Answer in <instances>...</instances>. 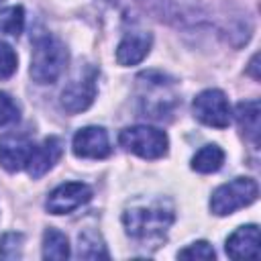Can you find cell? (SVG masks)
Returning a JSON list of instances; mask_svg holds the SVG:
<instances>
[{
    "instance_id": "cell-1",
    "label": "cell",
    "mask_w": 261,
    "mask_h": 261,
    "mask_svg": "<svg viewBox=\"0 0 261 261\" xmlns=\"http://www.w3.org/2000/svg\"><path fill=\"white\" fill-rule=\"evenodd\" d=\"M175 220V206L169 198L135 200L122 212L124 232L141 243L165 239L169 226Z\"/></svg>"
},
{
    "instance_id": "cell-2",
    "label": "cell",
    "mask_w": 261,
    "mask_h": 261,
    "mask_svg": "<svg viewBox=\"0 0 261 261\" xmlns=\"http://www.w3.org/2000/svg\"><path fill=\"white\" fill-rule=\"evenodd\" d=\"M137 100L141 116L163 120L169 118L179 102L175 80L161 71H145L137 77Z\"/></svg>"
},
{
    "instance_id": "cell-3",
    "label": "cell",
    "mask_w": 261,
    "mask_h": 261,
    "mask_svg": "<svg viewBox=\"0 0 261 261\" xmlns=\"http://www.w3.org/2000/svg\"><path fill=\"white\" fill-rule=\"evenodd\" d=\"M69 53L61 39L51 33H41L33 39V55H31V77L39 86L55 84L67 67Z\"/></svg>"
},
{
    "instance_id": "cell-4",
    "label": "cell",
    "mask_w": 261,
    "mask_h": 261,
    "mask_svg": "<svg viewBox=\"0 0 261 261\" xmlns=\"http://www.w3.org/2000/svg\"><path fill=\"white\" fill-rule=\"evenodd\" d=\"M118 143L124 151L141 157V159H161L167 155L169 139L165 130L149 124L126 126L118 133Z\"/></svg>"
},
{
    "instance_id": "cell-5",
    "label": "cell",
    "mask_w": 261,
    "mask_h": 261,
    "mask_svg": "<svg viewBox=\"0 0 261 261\" xmlns=\"http://www.w3.org/2000/svg\"><path fill=\"white\" fill-rule=\"evenodd\" d=\"M259 196V186L253 177H234L218 186L210 196V210L216 216H228L249 204Z\"/></svg>"
},
{
    "instance_id": "cell-6",
    "label": "cell",
    "mask_w": 261,
    "mask_h": 261,
    "mask_svg": "<svg viewBox=\"0 0 261 261\" xmlns=\"http://www.w3.org/2000/svg\"><path fill=\"white\" fill-rule=\"evenodd\" d=\"M98 92V69L94 65L80 67L59 94V104L65 112L77 114L92 106Z\"/></svg>"
},
{
    "instance_id": "cell-7",
    "label": "cell",
    "mask_w": 261,
    "mask_h": 261,
    "mask_svg": "<svg viewBox=\"0 0 261 261\" xmlns=\"http://www.w3.org/2000/svg\"><path fill=\"white\" fill-rule=\"evenodd\" d=\"M192 110H194V116L202 124L212 126V128H226L230 124V118H232L226 94L222 90H216V88L202 90L194 98Z\"/></svg>"
},
{
    "instance_id": "cell-8",
    "label": "cell",
    "mask_w": 261,
    "mask_h": 261,
    "mask_svg": "<svg viewBox=\"0 0 261 261\" xmlns=\"http://www.w3.org/2000/svg\"><path fill=\"white\" fill-rule=\"evenodd\" d=\"M92 200V188L84 181H65L59 184L55 190H51V194L47 196L45 208L59 216V214H69L73 210H77L80 206H84L86 202Z\"/></svg>"
},
{
    "instance_id": "cell-9",
    "label": "cell",
    "mask_w": 261,
    "mask_h": 261,
    "mask_svg": "<svg viewBox=\"0 0 261 261\" xmlns=\"http://www.w3.org/2000/svg\"><path fill=\"white\" fill-rule=\"evenodd\" d=\"M71 151L80 159H104L110 155V139L104 126H84L71 139Z\"/></svg>"
},
{
    "instance_id": "cell-10",
    "label": "cell",
    "mask_w": 261,
    "mask_h": 261,
    "mask_svg": "<svg viewBox=\"0 0 261 261\" xmlns=\"http://www.w3.org/2000/svg\"><path fill=\"white\" fill-rule=\"evenodd\" d=\"M33 147H35V143L22 133L2 135L0 137V165L10 173L27 169Z\"/></svg>"
},
{
    "instance_id": "cell-11",
    "label": "cell",
    "mask_w": 261,
    "mask_h": 261,
    "mask_svg": "<svg viewBox=\"0 0 261 261\" xmlns=\"http://www.w3.org/2000/svg\"><path fill=\"white\" fill-rule=\"evenodd\" d=\"M259 226L243 224L232 230L224 243V251L230 259H257L259 257Z\"/></svg>"
},
{
    "instance_id": "cell-12",
    "label": "cell",
    "mask_w": 261,
    "mask_h": 261,
    "mask_svg": "<svg viewBox=\"0 0 261 261\" xmlns=\"http://www.w3.org/2000/svg\"><path fill=\"white\" fill-rule=\"evenodd\" d=\"M151 45H153V35L149 31H139V29L128 31L116 47V61L124 67L137 65L149 55Z\"/></svg>"
},
{
    "instance_id": "cell-13",
    "label": "cell",
    "mask_w": 261,
    "mask_h": 261,
    "mask_svg": "<svg viewBox=\"0 0 261 261\" xmlns=\"http://www.w3.org/2000/svg\"><path fill=\"white\" fill-rule=\"evenodd\" d=\"M63 153V141L59 137H47L43 139L39 145L33 147L31 159L27 163V171L33 179L43 177L49 169H53V165L59 161Z\"/></svg>"
},
{
    "instance_id": "cell-14",
    "label": "cell",
    "mask_w": 261,
    "mask_h": 261,
    "mask_svg": "<svg viewBox=\"0 0 261 261\" xmlns=\"http://www.w3.org/2000/svg\"><path fill=\"white\" fill-rule=\"evenodd\" d=\"M234 118H237V124L243 133V137L249 139L257 147L259 145V135H261V106H259V100L239 102L237 108H234Z\"/></svg>"
},
{
    "instance_id": "cell-15",
    "label": "cell",
    "mask_w": 261,
    "mask_h": 261,
    "mask_svg": "<svg viewBox=\"0 0 261 261\" xmlns=\"http://www.w3.org/2000/svg\"><path fill=\"white\" fill-rule=\"evenodd\" d=\"M77 257L82 259H108L110 253L98 230L86 228L77 234Z\"/></svg>"
},
{
    "instance_id": "cell-16",
    "label": "cell",
    "mask_w": 261,
    "mask_h": 261,
    "mask_svg": "<svg viewBox=\"0 0 261 261\" xmlns=\"http://www.w3.org/2000/svg\"><path fill=\"white\" fill-rule=\"evenodd\" d=\"M222 163H224V151L212 143V145H204L202 149H198L190 165L198 173H214L222 167Z\"/></svg>"
},
{
    "instance_id": "cell-17",
    "label": "cell",
    "mask_w": 261,
    "mask_h": 261,
    "mask_svg": "<svg viewBox=\"0 0 261 261\" xmlns=\"http://www.w3.org/2000/svg\"><path fill=\"white\" fill-rule=\"evenodd\" d=\"M71 255L67 237L57 228H47L43 232V259L63 261Z\"/></svg>"
},
{
    "instance_id": "cell-18",
    "label": "cell",
    "mask_w": 261,
    "mask_h": 261,
    "mask_svg": "<svg viewBox=\"0 0 261 261\" xmlns=\"http://www.w3.org/2000/svg\"><path fill=\"white\" fill-rule=\"evenodd\" d=\"M24 29V8L22 6H6L0 10V35L18 37Z\"/></svg>"
},
{
    "instance_id": "cell-19",
    "label": "cell",
    "mask_w": 261,
    "mask_h": 261,
    "mask_svg": "<svg viewBox=\"0 0 261 261\" xmlns=\"http://www.w3.org/2000/svg\"><path fill=\"white\" fill-rule=\"evenodd\" d=\"M22 243H24L22 232H6V234H2V239H0V259H6V261L20 259Z\"/></svg>"
},
{
    "instance_id": "cell-20",
    "label": "cell",
    "mask_w": 261,
    "mask_h": 261,
    "mask_svg": "<svg viewBox=\"0 0 261 261\" xmlns=\"http://www.w3.org/2000/svg\"><path fill=\"white\" fill-rule=\"evenodd\" d=\"M18 118H20V106H18V102L10 94L0 92V128L18 122Z\"/></svg>"
},
{
    "instance_id": "cell-21",
    "label": "cell",
    "mask_w": 261,
    "mask_h": 261,
    "mask_svg": "<svg viewBox=\"0 0 261 261\" xmlns=\"http://www.w3.org/2000/svg\"><path fill=\"white\" fill-rule=\"evenodd\" d=\"M16 67H18L16 51L8 43L0 41V80H8L16 71Z\"/></svg>"
},
{
    "instance_id": "cell-22",
    "label": "cell",
    "mask_w": 261,
    "mask_h": 261,
    "mask_svg": "<svg viewBox=\"0 0 261 261\" xmlns=\"http://www.w3.org/2000/svg\"><path fill=\"white\" fill-rule=\"evenodd\" d=\"M177 257L179 259H206L208 261V259H214L216 253L208 241H196V243L188 245L186 249H181L177 253Z\"/></svg>"
},
{
    "instance_id": "cell-23",
    "label": "cell",
    "mask_w": 261,
    "mask_h": 261,
    "mask_svg": "<svg viewBox=\"0 0 261 261\" xmlns=\"http://www.w3.org/2000/svg\"><path fill=\"white\" fill-rule=\"evenodd\" d=\"M257 61H259V55L255 53L253 57H251V63H249V67H247V71L253 75V80H259V71H257Z\"/></svg>"
},
{
    "instance_id": "cell-24",
    "label": "cell",
    "mask_w": 261,
    "mask_h": 261,
    "mask_svg": "<svg viewBox=\"0 0 261 261\" xmlns=\"http://www.w3.org/2000/svg\"><path fill=\"white\" fill-rule=\"evenodd\" d=\"M0 2H2V0H0Z\"/></svg>"
}]
</instances>
